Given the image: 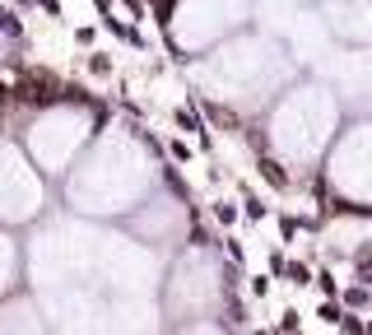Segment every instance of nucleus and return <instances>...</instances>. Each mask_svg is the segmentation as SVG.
I'll return each mask as SVG.
<instances>
[{"label":"nucleus","instance_id":"f257e3e1","mask_svg":"<svg viewBox=\"0 0 372 335\" xmlns=\"http://www.w3.org/2000/svg\"><path fill=\"white\" fill-rule=\"evenodd\" d=\"M251 19H256V0H177L172 24L158 42L172 65H191L201 51H214L219 42L251 28Z\"/></svg>","mask_w":372,"mask_h":335},{"label":"nucleus","instance_id":"f03ea898","mask_svg":"<svg viewBox=\"0 0 372 335\" xmlns=\"http://www.w3.org/2000/svg\"><path fill=\"white\" fill-rule=\"evenodd\" d=\"M321 19L335 42H372V5L368 0H321Z\"/></svg>","mask_w":372,"mask_h":335},{"label":"nucleus","instance_id":"7ed1b4c3","mask_svg":"<svg viewBox=\"0 0 372 335\" xmlns=\"http://www.w3.org/2000/svg\"><path fill=\"white\" fill-rule=\"evenodd\" d=\"M256 177L270 191H294V182H298V172L289 168V158H279V154H256Z\"/></svg>","mask_w":372,"mask_h":335},{"label":"nucleus","instance_id":"20e7f679","mask_svg":"<svg viewBox=\"0 0 372 335\" xmlns=\"http://www.w3.org/2000/svg\"><path fill=\"white\" fill-rule=\"evenodd\" d=\"M237 200H242V219H247V224H265V219L275 214L270 210V200H265L256 186H247L242 177H237Z\"/></svg>","mask_w":372,"mask_h":335},{"label":"nucleus","instance_id":"39448f33","mask_svg":"<svg viewBox=\"0 0 372 335\" xmlns=\"http://www.w3.org/2000/svg\"><path fill=\"white\" fill-rule=\"evenodd\" d=\"M210 219H214L219 229H237V224H242V200L214 196V200H210Z\"/></svg>","mask_w":372,"mask_h":335},{"label":"nucleus","instance_id":"423d86ee","mask_svg":"<svg viewBox=\"0 0 372 335\" xmlns=\"http://www.w3.org/2000/svg\"><path fill=\"white\" fill-rule=\"evenodd\" d=\"M84 75L98 79V84H103V79H117V56L103 51V47H98V51H84Z\"/></svg>","mask_w":372,"mask_h":335},{"label":"nucleus","instance_id":"0eeeda50","mask_svg":"<svg viewBox=\"0 0 372 335\" xmlns=\"http://www.w3.org/2000/svg\"><path fill=\"white\" fill-rule=\"evenodd\" d=\"M168 117H172V126H177V131H186V136H196V140L210 131V126H205V117H201V112H196L191 103H186V107H172Z\"/></svg>","mask_w":372,"mask_h":335},{"label":"nucleus","instance_id":"6e6552de","mask_svg":"<svg viewBox=\"0 0 372 335\" xmlns=\"http://www.w3.org/2000/svg\"><path fill=\"white\" fill-rule=\"evenodd\" d=\"M349 265H354V279H358V284H368V289H372V238H363V243L354 247Z\"/></svg>","mask_w":372,"mask_h":335},{"label":"nucleus","instance_id":"1a4fd4ad","mask_svg":"<svg viewBox=\"0 0 372 335\" xmlns=\"http://www.w3.org/2000/svg\"><path fill=\"white\" fill-rule=\"evenodd\" d=\"M340 303L349 307V312H363V307H372V289H368V284H344Z\"/></svg>","mask_w":372,"mask_h":335},{"label":"nucleus","instance_id":"9d476101","mask_svg":"<svg viewBox=\"0 0 372 335\" xmlns=\"http://www.w3.org/2000/svg\"><path fill=\"white\" fill-rule=\"evenodd\" d=\"M284 279L298 284V289H312V284H316V270H312L307 261H289V265H284Z\"/></svg>","mask_w":372,"mask_h":335},{"label":"nucleus","instance_id":"9b49d317","mask_svg":"<svg viewBox=\"0 0 372 335\" xmlns=\"http://www.w3.org/2000/svg\"><path fill=\"white\" fill-rule=\"evenodd\" d=\"M98 28H103V24H79V28L70 33L79 51H98Z\"/></svg>","mask_w":372,"mask_h":335},{"label":"nucleus","instance_id":"f8f14e48","mask_svg":"<svg viewBox=\"0 0 372 335\" xmlns=\"http://www.w3.org/2000/svg\"><path fill=\"white\" fill-rule=\"evenodd\" d=\"M316 317H321L326 326H340V321H344V307H340V298H326V303L316 307Z\"/></svg>","mask_w":372,"mask_h":335},{"label":"nucleus","instance_id":"ddd939ff","mask_svg":"<svg viewBox=\"0 0 372 335\" xmlns=\"http://www.w3.org/2000/svg\"><path fill=\"white\" fill-rule=\"evenodd\" d=\"M316 289H321L326 298H340V279H335V270H326L321 265V270H316Z\"/></svg>","mask_w":372,"mask_h":335},{"label":"nucleus","instance_id":"4468645a","mask_svg":"<svg viewBox=\"0 0 372 335\" xmlns=\"http://www.w3.org/2000/svg\"><path fill=\"white\" fill-rule=\"evenodd\" d=\"M223 252H228V261H232V265H242V261H247V247L237 243L232 233H223Z\"/></svg>","mask_w":372,"mask_h":335},{"label":"nucleus","instance_id":"2eb2a0df","mask_svg":"<svg viewBox=\"0 0 372 335\" xmlns=\"http://www.w3.org/2000/svg\"><path fill=\"white\" fill-rule=\"evenodd\" d=\"M168 158L172 163H191V145H182L177 136H168Z\"/></svg>","mask_w":372,"mask_h":335},{"label":"nucleus","instance_id":"dca6fc26","mask_svg":"<svg viewBox=\"0 0 372 335\" xmlns=\"http://www.w3.org/2000/svg\"><path fill=\"white\" fill-rule=\"evenodd\" d=\"M37 10H42L51 24H61V19H65V5H61V0H37Z\"/></svg>","mask_w":372,"mask_h":335},{"label":"nucleus","instance_id":"f3484780","mask_svg":"<svg viewBox=\"0 0 372 335\" xmlns=\"http://www.w3.org/2000/svg\"><path fill=\"white\" fill-rule=\"evenodd\" d=\"M270 279H275L270 270H265V275H251V298H265V293H270Z\"/></svg>","mask_w":372,"mask_h":335},{"label":"nucleus","instance_id":"a211bd4d","mask_svg":"<svg viewBox=\"0 0 372 335\" xmlns=\"http://www.w3.org/2000/svg\"><path fill=\"white\" fill-rule=\"evenodd\" d=\"M265 265H270V275H275V279H284V265H289V256H284V252H270V261H265Z\"/></svg>","mask_w":372,"mask_h":335},{"label":"nucleus","instance_id":"6ab92c4d","mask_svg":"<svg viewBox=\"0 0 372 335\" xmlns=\"http://www.w3.org/2000/svg\"><path fill=\"white\" fill-rule=\"evenodd\" d=\"M10 5H15L19 15H28V10H37V0H10Z\"/></svg>","mask_w":372,"mask_h":335},{"label":"nucleus","instance_id":"aec40b11","mask_svg":"<svg viewBox=\"0 0 372 335\" xmlns=\"http://www.w3.org/2000/svg\"><path fill=\"white\" fill-rule=\"evenodd\" d=\"M251 335H275V331H251Z\"/></svg>","mask_w":372,"mask_h":335},{"label":"nucleus","instance_id":"412c9836","mask_svg":"<svg viewBox=\"0 0 372 335\" xmlns=\"http://www.w3.org/2000/svg\"><path fill=\"white\" fill-rule=\"evenodd\" d=\"M340 335H349V331H340Z\"/></svg>","mask_w":372,"mask_h":335}]
</instances>
